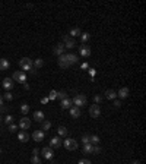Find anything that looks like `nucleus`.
<instances>
[{
  "label": "nucleus",
  "mask_w": 146,
  "mask_h": 164,
  "mask_svg": "<svg viewBox=\"0 0 146 164\" xmlns=\"http://www.w3.org/2000/svg\"><path fill=\"white\" fill-rule=\"evenodd\" d=\"M19 66L22 70H25V72H34V65H32V60L28 59V57H23L19 60Z\"/></svg>",
  "instance_id": "obj_1"
},
{
  "label": "nucleus",
  "mask_w": 146,
  "mask_h": 164,
  "mask_svg": "<svg viewBox=\"0 0 146 164\" xmlns=\"http://www.w3.org/2000/svg\"><path fill=\"white\" fill-rule=\"evenodd\" d=\"M72 103H73V106H76V107H83V106H86V103H88V98H86V95H83V94H78V95L72 100Z\"/></svg>",
  "instance_id": "obj_2"
},
{
  "label": "nucleus",
  "mask_w": 146,
  "mask_h": 164,
  "mask_svg": "<svg viewBox=\"0 0 146 164\" xmlns=\"http://www.w3.org/2000/svg\"><path fill=\"white\" fill-rule=\"evenodd\" d=\"M63 147L69 151H75L78 148V141L76 139H73V138H66L63 141Z\"/></svg>",
  "instance_id": "obj_3"
},
{
  "label": "nucleus",
  "mask_w": 146,
  "mask_h": 164,
  "mask_svg": "<svg viewBox=\"0 0 146 164\" xmlns=\"http://www.w3.org/2000/svg\"><path fill=\"white\" fill-rule=\"evenodd\" d=\"M12 79L16 81V82H20V84H25L27 82V75H25V72H22V70H16V72L13 73V76H12Z\"/></svg>",
  "instance_id": "obj_4"
},
{
  "label": "nucleus",
  "mask_w": 146,
  "mask_h": 164,
  "mask_svg": "<svg viewBox=\"0 0 146 164\" xmlns=\"http://www.w3.org/2000/svg\"><path fill=\"white\" fill-rule=\"evenodd\" d=\"M89 114H91V117H93V119H98V117L101 116V108H100V106H98V104H92V106L89 107Z\"/></svg>",
  "instance_id": "obj_5"
},
{
  "label": "nucleus",
  "mask_w": 146,
  "mask_h": 164,
  "mask_svg": "<svg viewBox=\"0 0 146 164\" xmlns=\"http://www.w3.org/2000/svg\"><path fill=\"white\" fill-rule=\"evenodd\" d=\"M18 128H20L22 130H27V129H29V128H31V119H29V117H22V119L19 120V125H18Z\"/></svg>",
  "instance_id": "obj_6"
},
{
  "label": "nucleus",
  "mask_w": 146,
  "mask_h": 164,
  "mask_svg": "<svg viewBox=\"0 0 146 164\" xmlns=\"http://www.w3.org/2000/svg\"><path fill=\"white\" fill-rule=\"evenodd\" d=\"M63 45H64V49H73V47L76 45L75 43V38H72V37H63Z\"/></svg>",
  "instance_id": "obj_7"
},
{
  "label": "nucleus",
  "mask_w": 146,
  "mask_h": 164,
  "mask_svg": "<svg viewBox=\"0 0 146 164\" xmlns=\"http://www.w3.org/2000/svg\"><path fill=\"white\" fill-rule=\"evenodd\" d=\"M63 145V141L60 136H53L50 139V148H60Z\"/></svg>",
  "instance_id": "obj_8"
},
{
  "label": "nucleus",
  "mask_w": 146,
  "mask_h": 164,
  "mask_svg": "<svg viewBox=\"0 0 146 164\" xmlns=\"http://www.w3.org/2000/svg\"><path fill=\"white\" fill-rule=\"evenodd\" d=\"M41 154H42V157H44L45 160H51V158L54 157V151H53V148H50V147L42 148V150H41Z\"/></svg>",
  "instance_id": "obj_9"
},
{
  "label": "nucleus",
  "mask_w": 146,
  "mask_h": 164,
  "mask_svg": "<svg viewBox=\"0 0 146 164\" xmlns=\"http://www.w3.org/2000/svg\"><path fill=\"white\" fill-rule=\"evenodd\" d=\"M45 138V132L44 130H35L32 132V139L35 141V142H41V141H44Z\"/></svg>",
  "instance_id": "obj_10"
},
{
  "label": "nucleus",
  "mask_w": 146,
  "mask_h": 164,
  "mask_svg": "<svg viewBox=\"0 0 146 164\" xmlns=\"http://www.w3.org/2000/svg\"><path fill=\"white\" fill-rule=\"evenodd\" d=\"M79 53H81L82 57H89L91 56V47H88L86 44H82L79 47Z\"/></svg>",
  "instance_id": "obj_11"
},
{
  "label": "nucleus",
  "mask_w": 146,
  "mask_h": 164,
  "mask_svg": "<svg viewBox=\"0 0 146 164\" xmlns=\"http://www.w3.org/2000/svg\"><path fill=\"white\" fill-rule=\"evenodd\" d=\"M29 133L27 132V130H20L19 133H18V139L20 141V142H28V141H29Z\"/></svg>",
  "instance_id": "obj_12"
},
{
  "label": "nucleus",
  "mask_w": 146,
  "mask_h": 164,
  "mask_svg": "<svg viewBox=\"0 0 146 164\" xmlns=\"http://www.w3.org/2000/svg\"><path fill=\"white\" fill-rule=\"evenodd\" d=\"M69 111H70V116L72 117H75V119H78V117H81V108L79 107H76V106H72L70 108H69Z\"/></svg>",
  "instance_id": "obj_13"
},
{
  "label": "nucleus",
  "mask_w": 146,
  "mask_h": 164,
  "mask_svg": "<svg viewBox=\"0 0 146 164\" xmlns=\"http://www.w3.org/2000/svg\"><path fill=\"white\" fill-rule=\"evenodd\" d=\"M2 85H3V88L6 89V91H9V89H12L13 88V79L12 78H5L3 79V82H2Z\"/></svg>",
  "instance_id": "obj_14"
},
{
  "label": "nucleus",
  "mask_w": 146,
  "mask_h": 164,
  "mask_svg": "<svg viewBox=\"0 0 146 164\" xmlns=\"http://www.w3.org/2000/svg\"><path fill=\"white\" fill-rule=\"evenodd\" d=\"M64 45H63V43H59V44H56V47H54V54L56 56H61V54H64Z\"/></svg>",
  "instance_id": "obj_15"
},
{
  "label": "nucleus",
  "mask_w": 146,
  "mask_h": 164,
  "mask_svg": "<svg viewBox=\"0 0 146 164\" xmlns=\"http://www.w3.org/2000/svg\"><path fill=\"white\" fill-rule=\"evenodd\" d=\"M59 66H60V67H63V69H67V67H70V63L67 62V59H66V54H61V56H60V59H59Z\"/></svg>",
  "instance_id": "obj_16"
},
{
  "label": "nucleus",
  "mask_w": 146,
  "mask_h": 164,
  "mask_svg": "<svg viewBox=\"0 0 146 164\" xmlns=\"http://www.w3.org/2000/svg\"><path fill=\"white\" fill-rule=\"evenodd\" d=\"M117 97H120V98H127L129 97V88L127 86H123V88H120V91L117 92Z\"/></svg>",
  "instance_id": "obj_17"
},
{
  "label": "nucleus",
  "mask_w": 146,
  "mask_h": 164,
  "mask_svg": "<svg viewBox=\"0 0 146 164\" xmlns=\"http://www.w3.org/2000/svg\"><path fill=\"white\" fill-rule=\"evenodd\" d=\"M34 119H35L37 122H42V120H45V114H44V111L37 110V111L34 113Z\"/></svg>",
  "instance_id": "obj_18"
},
{
  "label": "nucleus",
  "mask_w": 146,
  "mask_h": 164,
  "mask_svg": "<svg viewBox=\"0 0 146 164\" xmlns=\"http://www.w3.org/2000/svg\"><path fill=\"white\" fill-rule=\"evenodd\" d=\"M105 98L107 100H115L117 98V92L114 89H107L105 91Z\"/></svg>",
  "instance_id": "obj_19"
},
{
  "label": "nucleus",
  "mask_w": 146,
  "mask_h": 164,
  "mask_svg": "<svg viewBox=\"0 0 146 164\" xmlns=\"http://www.w3.org/2000/svg\"><path fill=\"white\" fill-rule=\"evenodd\" d=\"M72 104H73V103H72V100H70L69 97L64 98V100H61V108H63V110H69V108L72 107Z\"/></svg>",
  "instance_id": "obj_20"
},
{
  "label": "nucleus",
  "mask_w": 146,
  "mask_h": 164,
  "mask_svg": "<svg viewBox=\"0 0 146 164\" xmlns=\"http://www.w3.org/2000/svg\"><path fill=\"white\" fill-rule=\"evenodd\" d=\"M10 66V62L8 59H0V70H8Z\"/></svg>",
  "instance_id": "obj_21"
},
{
  "label": "nucleus",
  "mask_w": 146,
  "mask_h": 164,
  "mask_svg": "<svg viewBox=\"0 0 146 164\" xmlns=\"http://www.w3.org/2000/svg\"><path fill=\"white\" fill-rule=\"evenodd\" d=\"M66 59H67V62L70 63V66L75 65V63H78V60H79L76 54H66Z\"/></svg>",
  "instance_id": "obj_22"
},
{
  "label": "nucleus",
  "mask_w": 146,
  "mask_h": 164,
  "mask_svg": "<svg viewBox=\"0 0 146 164\" xmlns=\"http://www.w3.org/2000/svg\"><path fill=\"white\" fill-rule=\"evenodd\" d=\"M89 142H91L92 145H98V144H100V136L91 135V136H89Z\"/></svg>",
  "instance_id": "obj_23"
},
{
  "label": "nucleus",
  "mask_w": 146,
  "mask_h": 164,
  "mask_svg": "<svg viewBox=\"0 0 146 164\" xmlns=\"http://www.w3.org/2000/svg\"><path fill=\"white\" fill-rule=\"evenodd\" d=\"M81 34H82L81 28H72V30H70V37H72V38H75V37L81 35Z\"/></svg>",
  "instance_id": "obj_24"
},
{
  "label": "nucleus",
  "mask_w": 146,
  "mask_h": 164,
  "mask_svg": "<svg viewBox=\"0 0 146 164\" xmlns=\"http://www.w3.org/2000/svg\"><path fill=\"white\" fill-rule=\"evenodd\" d=\"M92 150H93V145L92 144H85L83 145V152L85 154H92Z\"/></svg>",
  "instance_id": "obj_25"
},
{
  "label": "nucleus",
  "mask_w": 146,
  "mask_h": 164,
  "mask_svg": "<svg viewBox=\"0 0 146 164\" xmlns=\"http://www.w3.org/2000/svg\"><path fill=\"white\" fill-rule=\"evenodd\" d=\"M20 113H22V114H28V113H29V106H28L27 103H23V104L20 106Z\"/></svg>",
  "instance_id": "obj_26"
},
{
  "label": "nucleus",
  "mask_w": 146,
  "mask_h": 164,
  "mask_svg": "<svg viewBox=\"0 0 146 164\" xmlns=\"http://www.w3.org/2000/svg\"><path fill=\"white\" fill-rule=\"evenodd\" d=\"M32 65H34V67H37V69H40V67H42V65H44V62H42V59H35V60L32 62Z\"/></svg>",
  "instance_id": "obj_27"
},
{
  "label": "nucleus",
  "mask_w": 146,
  "mask_h": 164,
  "mask_svg": "<svg viewBox=\"0 0 146 164\" xmlns=\"http://www.w3.org/2000/svg\"><path fill=\"white\" fill-rule=\"evenodd\" d=\"M57 132H59L60 136H67V128H64V126H60L57 129Z\"/></svg>",
  "instance_id": "obj_28"
},
{
  "label": "nucleus",
  "mask_w": 146,
  "mask_h": 164,
  "mask_svg": "<svg viewBox=\"0 0 146 164\" xmlns=\"http://www.w3.org/2000/svg\"><path fill=\"white\" fill-rule=\"evenodd\" d=\"M57 98V91L56 89H51L50 94H48V100H56Z\"/></svg>",
  "instance_id": "obj_29"
},
{
  "label": "nucleus",
  "mask_w": 146,
  "mask_h": 164,
  "mask_svg": "<svg viewBox=\"0 0 146 164\" xmlns=\"http://www.w3.org/2000/svg\"><path fill=\"white\" fill-rule=\"evenodd\" d=\"M50 128H51V122H48V120H42V129H44V132L48 130Z\"/></svg>",
  "instance_id": "obj_30"
},
{
  "label": "nucleus",
  "mask_w": 146,
  "mask_h": 164,
  "mask_svg": "<svg viewBox=\"0 0 146 164\" xmlns=\"http://www.w3.org/2000/svg\"><path fill=\"white\" fill-rule=\"evenodd\" d=\"M89 37H91V35H89L88 32H82V34H81V41H82V43L85 44V43H86V41L89 40Z\"/></svg>",
  "instance_id": "obj_31"
},
{
  "label": "nucleus",
  "mask_w": 146,
  "mask_h": 164,
  "mask_svg": "<svg viewBox=\"0 0 146 164\" xmlns=\"http://www.w3.org/2000/svg\"><path fill=\"white\" fill-rule=\"evenodd\" d=\"M31 163H32V164H41V158H40L38 155H32V157H31Z\"/></svg>",
  "instance_id": "obj_32"
},
{
  "label": "nucleus",
  "mask_w": 146,
  "mask_h": 164,
  "mask_svg": "<svg viewBox=\"0 0 146 164\" xmlns=\"http://www.w3.org/2000/svg\"><path fill=\"white\" fill-rule=\"evenodd\" d=\"M12 122H13V116H12V114H8V116L5 117V123H6V125H10Z\"/></svg>",
  "instance_id": "obj_33"
},
{
  "label": "nucleus",
  "mask_w": 146,
  "mask_h": 164,
  "mask_svg": "<svg viewBox=\"0 0 146 164\" xmlns=\"http://www.w3.org/2000/svg\"><path fill=\"white\" fill-rule=\"evenodd\" d=\"M102 148L100 145H93V150H92V154H101Z\"/></svg>",
  "instance_id": "obj_34"
},
{
  "label": "nucleus",
  "mask_w": 146,
  "mask_h": 164,
  "mask_svg": "<svg viewBox=\"0 0 146 164\" xmlns=\"http://www.w3.org/2000/svg\"><path fill=\"white\" fill-rule=\"evenodd\" d=\"M57 98H60V100H64V98H67V94H66L64 91H60V92H57Z\"/></svg>",
  "instance_id": "obj_35"
},
{
  "label": "nucleus",
  "mask_w": 146,
  "mask_h": 164,
  "mask_svg": "<svg viewBox=\"0 0 146 164\" xmlns=\"http://www.w3.org/2000/svg\"><path fill=\"white\" fill-rule=\"evenodd\" d=\"M16 130H18V125H13V123H10V125H9V132H10V133H15Z\"/></svg>",
  "instance_id": "obj_36"
},
{
  "label": "nucleus",
  "mask_w": 146,
  "mask_h": 164,
  "mask_svg": "<svg viewBox=\"0 0 146 164\" xmlns=\"http://www.w3.org/2000/svg\"><path fill=\"white\" fill-rule=\"evenodd\" d=\"M93 101H95V104H100L102 101V95H100V94H98V95H95L93 97Z\"/></svg>",
  "instance_id": "obj_37"
},
{
  "label": "nucleus",
  "mask_w": 146,
  "mask_h": 164,
  "mask_svg": "<svg viewBox=\"0 0 146 164\" xmlns=\"http://www.w3.org/2000/svg\"><path fill=\"white\" fill-rule=\"evenodd\" d=\"M2 98H5V100H8V101H10V100H12V98H13V97H12V94H10V92H9V91H8V92H6V94H5V95H3V97H2Z\"/></svg>",
  "instance_id": "obj_38"
},
{
  "label": "nucleus",
  "mask_w": 146,
  "mask_h": 164,
  "mask_svg": "<svg viewBox=\"0 0 146 164\" xmlns=\"http://www.w3.org/2000/svg\"><path fill=\"white\" fill-rule=\"evenodd\" d=\"M82 142H83V145H85V144H91V142H89V135H83V136H82Z\"/></svg>",
  "instance_id": "obj_39"
},
{
  "label": "nucleus",
  "mask_w": 146,
  "mask_h": 164,
  "mask_svg": "<svg viewBox=\"0 0 146 164\" xmlns=\"http://www.w3.org/2000/svg\"><path fill=\"white\" fill-rule=\"evenodd\" d=\"M78 164H91V161L89 160H86V158H83V160H79V163Z\"/></svg>",
  "instance_id": "obj_40"
},
{
  "label": "nucleus",
  "mask_w": 146,
  "mask_h": 164,
  "mask_svg": "<svg viewBox=\"0 0 146 164\" xmlns=\"http://www.w3.org/2000/svg\"><path fill=\"white\" fill-rule=\"evenodd\" d=\"M95 73H96L95 69H89V75H91V76H95Z\"/></svg>",
  "instance_id": "obj_41"
},
{
  "label": "nucleus",
  "mask_w": 146,
  "mask_h": 164,
  "mask_svg": "<svg viewBox=\"0 0 146 164\" xmlns=\"http://www.w3.org/2000/svg\"><path fill=\"white\" fill-rule=\"evenodd\" d=\"M38 154H40V150L38 148H34L32 150V155H38Z\"/></svg>",
  "instance_id": "obj_42"
},
{
  "label": "nucleus",
  "mask_w": 146,
  "mask_h": 164,
  "mask_svg": "<svg viewBox=\"0 0 146 164\" xmlns=\"http://www.w3.org/2000/svg\"><path fill=\"white\" fill-rule=\"evenodd\" d=\"M88 67H89L88 63H82V65H81V69H88Z\"/></svg>",
  "instance_id": "obj_43"
},
{
  "label": "nucleus",
  "mask_w": 146,
  "mask_h": 164,
  "mask_svg": "<svg viewBox=\"0 0 146 164\" xmlns=\"http://www.w3.org/2000/svg\"><path fill=\"white\" fill-rule=\"evenodd\" d=\"M45 103H48V97H44V98H41V104H45Z\"/></svg>",
  "instance_id": "obj_44"
},
{
  "label": "nucleus",
  "mask_w": 146,
  "mask_h": 164,
  "mask_svg": "<svg viewBox=\"0 0 146 164\" xmlns=\"http://www.w3.org/2000/svg\"><path fill=\"white\" fill-rule=\"evenodd\" d=\"M120 106H121V103L118 100H114V107H120Z\"/></svg>",
  "instance_id": "obj_45"
},
{
  "label": "nucleus",
  "mask_w": 146,
  "mask_h": 164,
  "mask_svg": "<svg viewBox=\"0 0 146 164\" xmlns=\"http://www.w3.org/2000/svg\"><path fill=\"white\" fill-rule=\"evenodd\" d=\"M3 106V98H2V95H0V107Z\"/></svg>",
  "instance_id": "obj_46"
},
{
  "label": "nucleus",
  "mask_w": 146,
  "mask_h": 164,
  "mask_svg": "<svg viewBox=\"0 0 146 164\" xmlns=\"http://www.w3.org/2000/svg\"><path fill=\"white\" fill-rule=\"evenodd\" d=\"M130 164H140V163H139V161H132Z\"/></svg>",
  "instance_id": "obj_47"
},
{
  "label": "nucleus",
  "mask_w": 146,
  "mask_h": 164,
  "mask_svg": "<svg viewBox=\"0 0 146 164\" xmlns=\"http://www.w3.org/2000/svg\"><path fill=\"white\" fill-rule=\"evenodd\" d=\"M0 122H2V116H0Z\"/></svg>",
  "instance_id": "obj_48"
},
{
  "label": "nucleus",
  "mask_w": 146,
  "mask_h": 164,
  "mask_svg": "<svg viewBox=\"0 0 146 164\" xmlns=\"http://www.w3.org/2000/svg\"><path fill=\"white\" fill-rule=\"evenodd\" d=\"M0 154H2V150H0Z\"/></svg>",
  "instance_id": "obj_49"
}]
</instances>
